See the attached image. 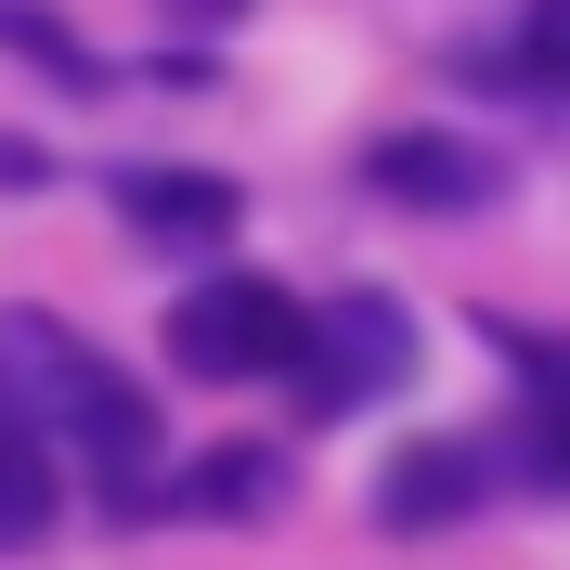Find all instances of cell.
<instances>
[{
    "instance_id": "1",
    "label": "cell",
    "mask_w": 570,
    "mask_h": 570,
    "mask_svg": "<svg viewBox=\"0 0 570 570\" xmlns=\"http://www.w3.org/2000/svg\"><path fill=\"white\" fill-rule=\"evenodd\" d=\"M0 415H27L66 466H91V493H105L117 519L156 493V402H142L91 337H66L52 312H0Z\"/></svg>"
},
{
    "instance_id": "2",
    "label": "cell",
    "mask_w": 570,
    "mask_h": 570,
    "mask_svg": "<svg viewBox=\"0 0 570 570\" xmlns=\"http://www.w3.org/2000/svg\"><path fill=\"white\" fill-rule=\"evenodd\" d=\"M285 376H298L324 415H351V402H390L402 376H415V324H402V298L351 285L337 312H298V363H285Z\"/></svg>"
},
{
    "instance_id": "3",
    "label": "cell",
    "mask_w": 570,
    "mask_h": 570,
    "mask_svg": "<svg viewBox=\"0 0 570 570\" xmlns=\"http://www.w3.org/2000/svg\"><path fill=\"white\" fill-rule=\"evenodd\" d=\"M169 351H181V376H285L298 363V298L259 273H208L169 312Z\"/></svg>"
},
{
    "instance_id": "4",
    "label": "cell",
    "mask_w": 570,
    "mask_h": 570,
    "mask_svg": "<svg viewBox=\"0 0 570 570\" xmlns=\"http://www.w3.org/2000/svg\"><path fill=\"white\" fill-rule=\"evenodd\" d=\"M493 156H480V142H454V130H390L376 142V195H402V208H493Z\"/></svg>"
},
{
    "instance_id": "5",
    "label": "cell",
    "mask_w": 570,
    "mask_h": 570,
    "mask_svg": "<svg viewBox=\"0 0 570 570\" xmlns=\"http://www.w3.org/2000/svg\"><path fill=\"white\" fill-rule=\"evenodd\" d=\"M117 220L156 234V247H220L234 234V181H208V169H117Z\"/></svg>"
},
{
    "instance_id": "6",
    "label": "cell",
    "mask_w": 570,
    "mask_h": 570,
    "mask_svg": "<svg viewBox=\"0 0 570 570\" xmlns=\"http://www.w3.org/2000/svg\"><path fill=\"white\" fill-rule=\"evenodd\" d=\"M480 480H493V454H480V441H415V454L376 480V505H390V532H441V519H466V505H480Z\"/></svg>"
},
{
    "instance_id": "7",
    "label": "cell",
    "mask_w": 570,
    "mask_h": 570,
    "mask_svg": "<svg viewBox=\"0 0 570 570\" xmlns=\"http://www.w3.org/2000/svg\"><path fill=\"white\" fill-rule=\"evenodd\" d=\"M52 532V441L27 415H0V544H39Z\"/></svg>"
},
{
    "instance_id": "8",
    "label": "cell",
    "mask_w": 570,
    "mask_h": 570,
    "mask_svg": "<svg viewBox=\"0 0 570 570\" xmlns=\"http://www.w3.org/2000/svg\"><path fill=\"white\" fill-rule=\"evenodd\" d=\"M505 363L532 376V480H570V351H532L505 324Z\"/></svg>"
},
{
    "instance_id": "9",
    "label": "cell",
    "mask_w": 570,
    "mask_h": 570,
    "mask_svg": "<svg viewBox=\"0 0 570 570\" xmlns=\"http://www.w3.org/2000/svg\"><path fill=\"white\" fill-rule=\"evenodd\" d=\"M519 66H532V91H570V0L519 13Z\"/></svg>"
},
{
    "instance_id": "10",
    "label": "cell",
    "mask_w": 570,
    "mask_h": 570,
    "mask_svg": "<svg viewBox=\"0 0 570 570\" xmlns=\"http://www.w3.org/2000/svg\"><path fill=\"white\" fill-rule=\"evenodd\" d=\"M259 493H273V454H220L181 480V505H259Z\"/></svg>"
},
{
    "instance_id": "11",
    "label": "cell",
    "mask_w": 570,
    "mask_h": 570,
    "mask_svg": "<svg viewBox=\"0 0 570 570\" xmlns=\"http://www.w3.org/2000/svg\"><path fill=\"white\" fill-rule=\"evenodd\" d=\"M169 13L181 27H220V13H247V0H169Z\"/></svg>"
},
{
    "instance_id": "12",
    "label": "cell",
    "mask_w": 570,
    "mask_h": 570,
    "mask_svg": "<svg viewBox=\"0 0 570 570\" xmlns=\"http://www.w3.org/2000/svg\"><path fill=\"white\" fill-rule=\"evenodd\" d=\"M0 181H39V156H27V142H0Z\"/></svg>"
}]
</instances>
